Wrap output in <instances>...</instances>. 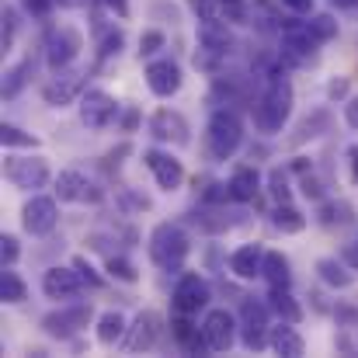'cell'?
<instances>
[{
    "instance_id": "1",
    "label": "cell",
    "mask_w": 358,
    "mask_h": 358,
    "mask_svg": "<svg viewBox=\"0 0 358 358\" xmlns=\"http://www.w3.org/2000/svg\"><path fill=\"white\" fill-rule=\"evenodd\" d=\"M289 115H292V84L285 80V73H271L264 94L254 105V125H257V132L275 136V132H282Z\"/></svg>"
},
{
    "instance_id": "2",
    "label": "cell",
    "mask_w": 358,
    "mask_h": 358,
    "mask_svg": "<svg viewBox=\"0 0 358 358\" xmlns=\"http://www.w3.org/2000/svg\"><path fill=\"white\" fill-rule=\"evenodd\" d=\"M240 143H243V122L237 119V112H227V108L213 112V119L206 125V150H209V157L223 164V160H230L237 153Z\"/></svg>"
},
{
    "instance_id": "3",
    "label": "cell",
    "mask_w": 358,
    "mask_h": 358,
    "mask_svg": "<svg viewBox=\"0 0 358 358\" xmlns=\"http://www.w3.org/2000/svg\"><path fill=\"white\" fill-rule=\"evenodd\" d=\"M188 257V237L174 223H160L150 234V261L164 271H178Z\"/></svg>"
},
{
    "instance_id": "4",
    "label": "cell",
    "mask_w": 358,
    "mask_h": 358,
    "mask_svg": "<svg viewBox=\"0 0 358 358\" xmlns=\"http://www.w3.org/2000/svg\"><path fill=\"white\" fill-rule=\"evenodd\" d=\"M234 49V35L223 28V21L216 24H202L199 28V52H195V66L206 70V73H216L220 63L230 56Z\"/></svg>"
},
{
    "instance_id": "5",
    "label": "cell",
    "mask_w": 358,
    "mask_h": 358,
    "mask_svg": "<svg viewBox=\"0 0 358 358\" xmlns=\"http://www.w3.org/2000/svg\"><path fill=\"white\" fill-rule=\"evenodd\" d=\"M3 174H7V181L14 188H24V192H35V188L49 185V164L42 157H7Z\"/></svg>"
},
{
    "instance_id": "6",
    "label": "cell",
    "mask_w": 358,
    "mask_h": 358,
    "mask_svg": "<svg viewBox=\"0 0 358 358\" xmlns=\"http://www.w3.org/2000/svg\"><path fill=\"white\" fill-rule=\"evenodd\" d=\"M240 334H243V348L247 352H261L268 345V306L243 299L240 306Z\"/></svg>"
},
{
    "instance_id": "7",
    "label": "cell",
    "mask_w": 358,
    "mask_h": 358,
    "mask_svg": "<svg viewBox=\"0 0 358 358\" xmlns=\"http://www.w3.org/2000/svg\"><path fill=\"white\" fill-rule=\"evenodd\" d=\"M80 52V35L73 28H52L45 35V63L52 70H66Z\"/></svg>"
},
{
    "instance_id": "8",
    "label": "cell",
    "mask_w": 358,
    "mask_h": 358,
    "mask_svg": "<svg viewBox=\"0 0 358 358\" xmlns=\"http://www.w3.org/2000/svg\"><path fill=\"white\" fill-rule=\"evenodd\" d=\"M84 70H56V77L42 87V98H45V105H52V108H63V105H70V101H77L80 98V91H84Z\"/></svg>"
},
{
    "instance_id": "9",
    "label": "cell",
    "mask_w": 358,
    "mask_h": 358,
    "mask_svg": "<svg viewBox=\"0 0 358 358\" xmlns=\"http://www.w3.org/2000/svg\"><path fill=\"white\" fill-rule=\"evenodd\" d=\"M91 306L87 303H77V306H66V310H56V313H49L45 320H42V327H45V334H52V338H73L80 327H87L91 324Z\"/></svg>"
},
{
    "instance_id": "10",
    "label": "cell",
    "mask_w": 358,
    "mask_h": 358,
    "mask_svg": "<svg viewBox=\"0 0 358 358\" xmlns=\"http://www.w3.org/2000/svg\"><path fill=\"white\" fill-rule=\"evenodd\" d=\"M56 220H59V209H56V202L45 199V195H35V199L24 206V213H21V223H24V230H28L31 237L52 234V230H56Z\"/></svg>"
},
{
    "instance_id": "11",
    "label": "cell",
    "mask_w": 358,
    "mask_h": 358,
    "mask_svg": "<svg viewBox=\"0 0 358 358\" xmlns=\"http://www.w3.org/2000/svg\"><path fill=\"white\" fill-rule=\"evenodd\" d=\"M115 115H119V105H115L112 94H105V91H87V94L80 98V122H84L87 129H105V125H112Z\"/></svg>"
},
{
    "instance_id": "12",
    "label": "cell",
    "mask_w": 358,
    "mask_h": 358,
    "mask_svg": "<svg viewBox=\"0 0 358 358\" xmlns=\"http://www.w3.org/2000/svg\"><path fill=\"white\" fill-rule=\"evenodd\" d=\"M56 195L59 202H101V188L80 171H63L56 178Z\"/></svg>"
},
{
    "instance_id": "13",
    "label": "cell",
    "mask_w": 358,
    "mask_h": 358,
    "mask_svg": "<svg viewBox=\"0 0 358 358\" xmlns=\"http://www.w3.org/2000/svg\"><path fill=\"white\" fill-rule=\"evenodd\" d=\"M42 292L49 299H77L84 292V275L77 268H49L42 275Z\"/></svg>"
},
{
    "instance_id": "14",
    "label": "cell",
    "mask_w": 358,
    "mask_h": 358,
    "mask_svg": "<svg viewBox=\"0 0 358 358\" xmlns=\"http://www.w3.org/2000/svg\"><path fill=\"white\" fill-rule=\"evenodd\" d=\"M209 303V282L199 275H181L174 285V310L178 313H199Z\"/></svg>"
},
{
    "instance_id": "15",
    "label": "cell",
    "mask_w": 358,
    "mask_h": 358,
    "mask_svg": "<svg viewBox=\"0 0 358 358\" xmlns=\"http://www.w3.org/2000/svg\"><path fill=\"white\" fill-rule=\"evenodd\" d=\"M143 160H146L150 174L157 178V185H160L164 192L181 188V181H185V167H181V160H174L171 153H160V150H146Z\"/></svg>"
},
{
    "instance_id": "16",
    "label": "cell",
    "mask_w": 358,
    "mask_h": 358,
    "mask_svg": "<svg viewBox=\"0 0 358 358\" xmlns=\"http://www.w3.org/2000/svg\"><path fill=\"white\" fill-rule=\"evenodd\" d=\"M202 331H206V341H209L213 352H230L234 348V338H237V320L227 310H213L206 317Z\"/></svg>"
},
{
    "instance_id": "17",
    "label": "cell",
    "mask_w": 358,
    "mask_h": 358,
    "mask_svg": "<svg viewBox=\"0 0 358 358\" xmlns=\"http://www.w3.org/2000/svg\"><path fill=\"white\" fill-rule=\"evenodd\" d=\"M160 338V317L157 313H139L136 324L129 327V338L122 341V348L129 355H139V352H150Z\"/></svg>"
},
{
    "instance_id": "18",
    "label": "cell",
    "mask_w": 358,
    "mask_h": 358,
    "mask_svg": "<svg viewBox=\"0 0 358 358\" xmlns=\"http://www.w3.org/2000/svg\"><path fill=\"white\" fill-rule=\"evenodd\" d=\"M146 84H150V91H153L157 98L178 94V91H181V70H178V63H171V59H153V63L146 66Z\"/></svg>"
},
{
    "instance_id": "19",
    "label": "cell",
    "mask_w": 358,
    "mask_h": 358,
    "mask_svg": "<svg viewBox=\"0 0 358 358\" xmlns=\"http://www.w3.org/2000/svg\"><path fill=\"white\" fill-rule=\"evenodd\" d=\"M150 132H153L160 143H178V146L188 143V122L181 119L178 112H167V108L150 119Z\"/></svg>"
},
{
    "instance_id": "20",
    "label": "cell",
    "mask_w": 358,
    "mask_h": 358,
    "mask_svg": "<svg viewBox=\"0 0 358 358\" xmlns=\"http://www.w3.org/2000/svg\"><path fill=\"white\" fill-rule=\"evenodd\" d=\"M188 317H192V313H178V320L171 324V327H174L178 345H181L188 355H206V352H213V348H209V341H206V331L199 334V327H195Z\"/></svg>"
},
{
    "instance_id": "21",
    "label": "cell",
    "mask_w": 358,
    "mask_h": 358,
    "mask_svg": "<svg viewBox=\"0 0 358 358\" xmlns=\"http://www.w3.org/2000/svg\"><path fill=\"white\" fill-rule=\"evenodd\" d=\"M268 345H271V352H275V355H285V358H299L303 352H306V341H303V334H299V331H296L289 320L268 334Z\"/></svg>"
},
{
    "instance_id": "22",
    "label": "cell",
    "mask_w": 358,
    "mask_h": 358,
    "mask_svg": "<svg viewBox=\"0 0 358 358\" xmlns=\"http://www.w3.org/2000/svg\"><path fill=\"white\" fill-rule=\"evenodd\" d=\"M261 268H264V250H261L257 243H243L240 250H234V257H230V271H234L237 278H257Z\"/></svg>"
},
{
    "instance_id": "23",
    "label": "cell",
    "mask_w": 358,
    "mask_h": 358,
    "mask_svg": "<svg viewBox=\"0 0 358 358\" xmlns=\"http://www.w3.org/2000/svg\"><path fill=\"white\" fill-rule=\"evenodd\" d=\"M261 275H264V282H268L271 289H289V285H292L289 257L278 254V250H268V254H264V268H261Z\"/></svg>"
},
{
    "instance_id": "24",
    "label": "cell",
    "mask_w": 358,
    "mask_h": 358,
    "mask_svg": "<svg viewBox=\"0 0 358 358\" xmlns=\"http://www.w3.org/2000/svg\"><path fill=\"white\" fill-rule=\"evenodd\" d=\"M352 271H355V268H345V264L334 261V257H320V261H317V275H320L331 289H348V285L355 282Z\"/></svg>"
},
{
    "instance_id": "25",
    "label": "cell",
    "mask_w": 358,
    "mask_h": 358,
    "mask_svg": "<svg viewBox=\"0 0 358 358\" xmlns=\"http://www.w3.org/2000/svg\"><path fill=\"white\" fill-rule=\"evenodd\" d=\"M257 185H261V178H257L254 167H237L234 178H230V199H237V202H254Z\"/></svg>"
},
{
    "instance_id": "26",
    "label": "cell",
    "mask_w": 358,
    "mask_h": 358,
    "mask_svg": "<svg viewBox=\"0 0 358 358\" xmlns=\"http://www.w3.org/2000/svg\"><path fill=\"white\" fill-rule=\"evenodd\" d=\"M271 227L282 234H303L306 230V216L299 209H292L289 202H278V209L271 213Z\"/></svg>"
},
{
    "instance_id": "27",
    "label": "cell",
    "mask_w": 358,
    "mask_h": 358,
    "mask_svg": "<svg viewBox=\"0 0 358 358\" xmlns=\"http://www.w3.org/2000/svg\"><path fill=\"white\" fill-rule=\"evenodd\" d=\"M271 310L282 317V320H289V324H299V317H303V310H299V303L289 296V289H271Z\"/></svg>"
},
{
    "instance_id": "28",
    "label": "cell",
    "mask_w": 358,
    "mask_h": 358,
    "mask_svg": "<svg viewBox=\"0 0 358 358\" xmlns=\"http://www.w3.org/2000/svg\"><path fill=\"white\" fill-rule=\"evenodd\" d=\"M122 334H125V317L122 313H105L101 320H98V341L101 345H119Z\"/></svg>"
},
{
    "instance_id": "29",
    "label": "cell",
    "mask_w": 358,
    "mask_h": 358,
    "mask_svg": "<svg viewBox=\"0 0 358 358\" xmlns=\"http://www.w3.org/2000/svg\"><path fill=\"white\" fill-rule=\"evenodd\" d=\"M24 296H28L24 282H21V278L10 271V264H7V268L0 271V299H3V303H21Z\"/></svg>"
},
{
    "instance_id": "30",
    "label": "cell",
    "mask_w": 358,
    "mask_h": 358,
    "mask_svg": "<svg viewBox=\"0 0 358 358\" xmlns=\"http://www.w3.org/2000/svg\"><path fill=\"white\" fill-rule=\"evenodd\" d=\"M31 70H35V63H31V59H21L14 70H7V73H3V98H14V94L24 87V80H28V73H31Z\"/></svg>"
},
{
    "instance_id": "31",
    "label": "cell",
    "mask_w": 358,
    "mask_h": 358,
    "mask_svg": "<svg viewBox=\"0 0 358 358\" xmlns=\"http://www.w3.org/2000/svg\"><path fill=\"white\" fill-rule=\"evenodd\" d=\"M188 7L199 14L202 24H216V21H223V14H227V3H223V0H188Z\"/></svg>"
},
{
    "instance_id": "32",
    "label": "cell",
    "mask_w": 358,
    "mask_h": 358,
    "mask_svg": "<svg viewBox=\"0 0 358 358\" xmlns=\"http://www.w3.org/2000/svg\"><path fill=\"white\" fill-rule=\"evenodd\" d=\"M306 28H310V35L324 45V42H331L334 35H338V21L331 17V14H317V17H310L306 21Z\"/></svg>"
},
{
    "instance_id": "33",
    "label": "cell",
    "mask_w": 358,
    "mask_h": 358,
    "mask_svg": "<svg viewBox=\"0 0 358 358\" xmlns=\"http://www.w3.org/2000/svg\"><path fill=\"white\" fill-rule=\"evenodd\" d=\"M348 220H352V206L348 202H324L320 206V223L324 227H334V223L345 227Z\"/></svg>"
},
{
    "instance_id": "34",
    "label": "cell",
    "mask_w": 358,
    "mask_h": 358,
    "mask_svg": "<svg viewBox=\"0 0 358 358\" xmlns=\"http://www.w3.org/2000/svg\"><path fill=\"white\" fill-rule=\"evenodd\" d=\"M0 143L3 146H35V136L21 132L17 125H0Z\"/></svg>"
},
{
    "instance_id": "35",
    "label": "cell",
    "mask_w": 358,
    "mask_h": 358,
    "mask_svg": "<svg viewBox=\"0 0 358 358\" xmlns=\"http://www.w3.org/2000/svg\"><path fill=\"white\" fill-rule=\"evenodd\" d=\"M14 31H17V14H14L10 7H3V31H0V49H3V52H10Z\"/></svg>"
},
{
    "instance_id": "36",
    "label": "cell",
    "mask_w": 358,
    "mask_h": 358,
    "mask_svg": "<svg viewBox=\"0 0 358 358\" xmlns=\"http://www.w3.org/2000/svg\"><path fill=\"white\" fill-rule=\"evenodd\" d=\"M271 195H275V202H289V178L282 167L271 171Z\"/></svg>"
},
{
    "instance_id": "37",
    "label": "cell",
    "mask_w": 358,
    "mask_h": 358,
    "mask_svg": "<svg viewBox=\"0 0 358 358\" xmlns=\"http://www.w3.org/2000/svg\"><path fill=\"white\" fill-rule=\"evenodd\" d=\"M324 125H327V112H317L313 119H306L303 125H299V132H296L292 143H303L306 136H317V129H324Z\"/></svg>"
},
{
    "instance_id": "38",
    "label": "cell",
    "mask_w": 358,
    "mask_h": 358,
    "mask_svg": "<svg viewBox=\"0 0 358 358\" xmlns=\"http://www.w3.org/2000/svg\"><path fill=\"white\" fill-rule=\"evenodd\" d=\"M108 271H112L115 278H122V282H136V278H139L136 268H132L125 257H108Z\"/></svg>"
},
{
    "instance_id": "39",
    "label": "cell",
    "mask_w": 358,
    "mask_h": 358,
    "mask_svg": "<svg viewBox=\"0 0 358 358\" xmlns=\"http://www.w3.org/2000/svg\"><path fill=\"white\" fill-rule=\"evenodd\" d=\"M119 49H122V31H108V35H105V42H101V52H98V59L105 63L108 56H119Z\"/></svg>"
},
{
    "instance_id": "40",
    "label": "cell",
    "mask_w": 358,
    "mask_h": 358,
    "mask_svg": "<svg viewBox=\"0 0 358 358\" xmlns=\"http://www.w3.org/2000/svg\"><path fill=\"white\" fill-rule=\"evenodd\" d=\"M17 254H21L17 240L10 237V234H7V237H0V261H3V264H14V261H17Z\"/></svg>"
},
{
    "instance_id": "41",
    "label": "cell",
    "mask_w": 358,
    "mask_h": 358,
    "mask_svg": "<svg viewBox=\"0 0 358 358\" xmlns=\"http://www.w3.org/2000/svg\"><path fill=\"white\" fill-rule=\"evenodd\" d=\"M21 3H24V10H28L31 17H49V10H52L56 0H21Z\"/></svg>"
},
{
    "instance_id": "42",
    "label": "cell",
    "mask_w": 358,
    "mask_h": 358,
    "mask_svg": "<svg viewBox=\"0 0 358 358\" xmlns=\"http://www.w3.org/2000/svg\"><path fill=\"white\" fill-rule=\"evenodd\" d=\"M303 195H306V199H313V202H320V199H324V185H320L317 178H310V174H306V178H303Z\"/></svg>"
},
{
    "instance_id": "43",
    "label": "cell",
    "mask_w": 358,
    "mask_h": 358,
    "mask_svg": "<svg viewBox=\"0 0 358 358\" xmlns=\"http://www.w3.org/2000/svg\"><path fill=\"white\" fill-rule=\"evenodd\" d=\"M160 45H164V35H160V31H146V35L139 38V49H143V52H157Z\"/></svg>"
},
{
    "instance_id": "44",
    "label": "cell",
    "mask_w": 358,
    "mask_h": 358,
    "mask_svg": "<svg viewBox=\"0 0 358 358\" xmlns=\"http://www.w3.org/2000/svg\"><path fill=\"white\" fill-rule=\"evenodd\" d=\"M73 268L84 275V282H91V285H101V275H98V271H94V268H91L84 257H77V261H73Z\"/></svg>"
},
{
    "instance_id": "45",
    "label": "cell",
    "mask_w": 358,
    "mask_h": 358,
    "mask_svg": "<svg viewBox=\"0 0 358 358\" xmlns=\"http://www.w3.org/2000/svg\"><path fill=\"white\" fill-rule=\"evenodd\" d=\"M122 202H125V206H132V209H150V199L132 195V192H122Z\"/></svg>"
},
{
    "instance_id": "46",
    "label": "cell",
    "mask_w": 358,
    "mask_h": 358,
    "mask_svg": "<svg viewBox=\"0 0 358 358\" xmlns=\"http://www.w3.org/2000/svg\"><path fill=\"white\" fill-rule=\"evenodd\" d=\"M289 10H296V14H306V10H313V0H282Z\"/></svg>"
},
{
    "instance_id": "47",
    "label": "cell",
    "mask_w": 358,
    "mask_h": 358,
    "mask_svg": "<svg viewBox=\"0 0 358 358\" xmlns=\"http://www.w3.org/2000/svg\"><path fill=\"white\" fill-rule=\"evenodd\" d=\"M108 10H115L119 17H129V0H101Z\"/></svg>"
},
{
    "instance_id": "48",
    "label": "cell",
    "mask_w": 358,
    "mask_h": 358,
    "mask_svg": "<svg viewBox=\"0 0 358 358\" xmlns=\"http://www.w3.org/2000/svg\"><path fill=\"white\" fill-rule=\"evenodd\" d=\"M345 119H348V125H352V129H358V98L345 105Z\"/></svg>"
},
{
    "instance_id": "49",
    "label": "cell",
    "mask_w": 358,
    "mask_h": 358,
    "mask_svg": "<svg viewBox=\"0 0 358 358\" xmlns=\"http://www.w3.org/2000/svg\"><path fill=\"white\" fill-rule=\"evenodd\" d=\"M327 94H331V98H345V94H348V80H334V84L327 87Z\"/></svg>"
},
{
    "instance_id": "50",
    "label": "cell",
    "mask_w": 358,
    "mask_h": 358,
    "mask_svg": "<svg viewBox=\"0 0 358 358\" xmlns=\"http://www.w3.org/2000/svg\"><path fill=\"white\" fill-rule=\"evenodd\" d=\"M345 261H348V264L358 271V247H355V243H348V247H345Z\"/></svg>"
},
{
    "instance_id": "51",
    "label": "cell",
    "mask_w": 358,
    "mask_h": 358,
    "mask_svg": "<svg viewBox=\"0 0 358 358\" xmlns=\"http://www.w3.org/2000/svg\"><path fill=\"white\" fill-rule=\"evenodd\" d=\"M334 7H341V10H358V0H331Z\"/></svg>"
},
{
    "instance_id": "52",
    "label": "cell",
    "mask_w": 358,
    "mask_h": 358,
    "mask_svg": "<svg viewBox=\"0 0 358 358\" xmlns=\"http://www.w3.org/2000/svg\"><path fill=\"white\" fill-rule=\"evenodd\" d=\"M348 157H352V171H355V181H358V146L348 150Z\"/></svg>"
},
{
    "instance_id": "53",
    "label": "cell",
    "mask_w": 358,
    "mask_h": 358,
    "mask_svg": "<svg viewBox=\"0 0 358 358\" xmlns=\"http://www.w3.org/2000/svg\"><path fill=\"white\" fill-rule=\"evenodd\" d=\"M59 3H66V7H77V3H80V0H59Z\"/></svg>"
},
{
    "instance_id": "54",
    "label": "cell",
    "mask_w": 358,
    "mask_h": 358,
    "mask_svg": "<svg viewBox=\"0 0 358 358\" xmlns=\"http://www.w3.org/2000/svg\"><path fill=\"white\" fill-rule=\"evenodd\" d=\"M223 3H227V7H237V3H243V0H223Z\"/></svg>"
}]
</instances>
